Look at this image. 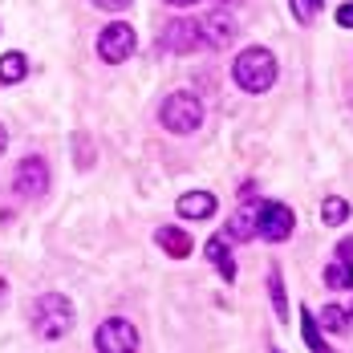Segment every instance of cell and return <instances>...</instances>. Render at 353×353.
Wrapping results in <instances>:
<instances>
[{"label":"cell","mask_w":353,"mask_h":353,"mask_svg":"<svg viewBox=\"0 0 353 353\" xmlns=\"http://www.w3.org/2000/svg\"><path fill=\"white\" fill-rule=\"evenodd\" d=\"M325 284L329 288H341V292H353V236H345L337 252H333V260L325 264Z\"/></svg>","instance_id":"cell-8"},{"label":"cell","mask_w":353,"mask_h":353,"mask_svg":"<svg viewBox=\"0 0 353 353\" xmlns=\"http://www.w3.org/2000/svg\"><path fill=\"white\" fill-rule=\"evenodd\" d=\"M167 53H195L199 45H203V37H199V21H187V17H179L171 21L167 29H163V41H159Z\"/></svg>","instance_id":"cell-9"},{"label":"cell","mask_w":353,"mask_h":353,"mask_svg":"<svg viewBox=\"0 0 353 353\" xmlns=\"http://www.w3.org/2000/svg\"><path fill=\"white\" fill-rule=\"evenodd\" d=\"M154 244L163 248L171 260H187V256H191V248H195V240H191L183 228H159V232H154Z\"/></svg>","instance_id":"cell-14"},{"label":"cell","mask_w":353,"mask_h":353,"mask_svg":"<svg viewBox=\"0 0 353 353\" xmlns=\"http://www.w3.org/2000/svg\"><path fill=\"white\" fill-rule=\"evenodd\" d=\"M4 146H8V130L0 126V154H4Z\"/></svg>","instance_id":"cell-24"},{"label":"cell","mask_w":353,"mask_h":353,"mask_svg":"<svg viewBox=\"0 0 353 353\" xmlns=\"http://www.w3.org/2000/svg\"><path fill=\"white\" fill-rule=\"evenodd\" d=\"M232 77H236V85H240L244 94H264V90H272V85H276V57H272V49H264V45L244 49V53L232 61Z\"/></svg>","instance_id":"cell-1"},{"label":"cell","mask_w":353,"mask_h":353,"mask_svg":"<svg viewBox=\"0 0 353 353\" xmlns=\"http://www.w3.org/2000/svg\"><path fill=\"white\" fill-rule=\"evenodd\" d=\"M25 73H29V57L25 53H4L0 57V85H17V81H25Z\"/></svg>","instance_id":"cell-16"},{"label":"cell","mask_w":353,"mask_h":353,"mask_svg":"<svg viewBox=\"0 0 353 353\" xmlns=\"http://www.w3.org/2000/svg\"><path fill=\"white\" fill-rule=\"evenodd\" d=\"M321 4H325V0H288V8H292V17H296L301 25H313V21H317Z\"/></svg>","instance_id":"cell-20"},{"label":"cell","mask_w":353,"mask_h":353,"mask_svg":"<svg viewBox=\"0 0 353 353\" xmlns=\"http://www.w3.org/2000/svg\"><path fill=\"white\" fill-rule=\"evenodd\" d=\"M73 305L65 292H41L33 305V329L37 337H45V341H61L65 333L73 329Z\"/></svg>","instance_id":"cell-2"},{"label":"cell","mask_w":353,"mask_h":353,"mask_svg":"<svg viewBox=\"0 0 353 353\" xmlns=\"http://www.w3.org/2000/svg\"><path fill=\"white\" fill-rule=\"evenodd\" d=\"M268 353H284V350H276V345H272V350H268Z\"/></svg>","instance_id":"cell-27"},{"label":"cell","mask_w":353,"mask_h":353,"mask_svg":"<svg viewBox=\"0 0 353 353\" xmlns=\"http://www.w3.org/2000/svg\"><path fill=\"white\" fill-rule=\"evenodd\" d=\"M345 313H350V321H353V301H350V309H345Z\"/></svg>","instance_id":"cell-26"},{"label":"cell","mask_w":353,"mask_h":353,"mask_svg":"<svg viewBox=\"0 0 353 353\" xmlns=\"http://www.w3.org/2000/svg\"><path fill=\"white\" fill-rule=\"evenodd\" d=\"M337 25H341V29H353V0H345V4L337 8Z\"/></svg>","instance_id":"cell-22"},{"label":"cell","mask_w":353,"mask_h":353,"mask_svg":"<svg viewBox=\"0 0 353 353\" xmlns=\"http://www.w3.org/2000/svg\"><path fill=\"white\" fill-rule=\"evenodd\" d=\"M268 296H272V309H276V317L288 321V292H284V276H281V268H276V264L268 268Z\"/></svg>","instance_id":"cell-17"},{"label":"cell","mask_w":353,"mask_h":353,"mask_svg":"<svg viewBox=\"0 0 353 353\" xmlns=\"http://www.w3.org/2000/svg\"><path fill=\"white\" fill-rule=\"evenodd\" d=\"M256 212H260V199L256 195H244V203H240V212L228 219V228H223V240H256Z\"/></svg>","instance_id":"cell-11"},{"label":"cell","mask_w":353,"mask_h":353,"mask_svg":"<svg viewBox=\"0 0 353 353\" xmlns=\"http://www.w3.org/2000/svg\"><path fill=\"white\" fill-rule=\"evenodd\" d=\"M301 333H305L309 353H337L325 337H321V325H317V317H313V309H309V305H301Z\"/></svg>","instance_id":"cell-15"},{"label":"cell","mask_w":353,"mask_h":353,"mask_svg":"<svg viewBox=\"0 0 353 353\" xmlns=\"http://www.w3.org/2000/svg\"><path fill=\"white\" fill-rule=\"evenodd\" d=\"M94 8H106V12H122V8H130L134 0H90Z\"/></svg>","instance_id":"cell-21"},{"label":"cell","mask_w":353,"mask_h":353,"mask_svg":"<svg viewBox=\"0 0 353 353\" xmlns=\"http://www.w3.org/2000/svg\"><path fill=\"white\" fill-rule=\"evenodd\" d=\"M167 4H175V8H187V4H199V0H167Z\"/></svg>","instance_id":"cell-23"},{"label":"cell","mask_w":353,"mask_h":353,"mask_svg":"<svg viewBox=\"0 0 353 353\" xmlns=\"http://www.w3.org/2000/svg\"><path fill=\"white\" fill-rule=\"evenodd\" d=\"M159 122H163V130H171V134H195V130L203 126V102H199L195 94H187V90L167 94V102L159 106Z\"/></svg>","instance_id":"cell-3"},{"label":"cell","mask_w":353,"mask_h":353,"mask_svg":"<svg viewBox=\"0 0 353 353\" xmlns=\"http://www.w3.org/2000/svg\"><path fill=\"white\" fill-rule=\"evenodd\" d=\"M292 232H296V215H292V208L281 203V199H260V212H256V236L268 240V244H284Z\"/></svg>","instance_id":"cell-4"},{"label":"cell","mask_w":353,"mask_h":353,"mask_svg":"<svg viewBox=\"0 0 353 353\" xmlns=\"http://www.w3.org/2000/svg\"><path fill=\"white\" fill-rule=\"evenodd\" d=\"M134 45H139L134 25L114 21V25H106V29H102V37H98V57H102L106 65H122V61L134 53Z\"/></svg>","instance_id":"cell-7"},{"label":"cell","mask_w":353,"mask_h":353,"mask_svg":"<svg viewBox=\"0 0 353 353\" xmlns=\"http://www.w3.org/2000/svg\"><path fill=\"white\" fill-rule=\"evenodd\" d=\"M94 350L98 353H139V329L126 317H106L94 333Z\"/></svg>","instance_id":"cell-5"},{"label":"cell","mask_w":353,"mask_h":353,"mask_svg":"<svg viewBox=\"0 0 353 353\" xmlns=\"http://www.w3.org/2000/svg\"><path fill=\"white\" fill-rule=\"evenodd\" d=\"M12 191H17L21 199H41V195H49V163H45L41 154L21 159L17 171H12Z\"/></svg>","instance_id":"cell-6"},{"label":"cell","mask_w":353,"mask_h":353,"mask_svg":"<svg viewBox=\"0 0 353 353\" xmlns=\"http://www.w3.org/2000/svg\"><path fill=\"white\" fill-rule=\"evenodd\" d=\"M4 292H8V284H4V281H0V296H4Z\"/></svg>","instance_id":"cell-25"},{"label":"cell","mask_w":353,"mask_h":353,"mask_svg":"<svg viewBox=\"0 0 353 353\" xmlns=\"http://www.w3.org/2000/svg\"><path fill=\"white\" fill-rule=\"evenodd\" d=\"M317 325L341 337V333H350V313H345L341 305H325V309H321V317H317Z\"/></svg>","instance_id":"cell-18"},{"label":"cell","mask_w":353,"mask_h":353,"mask_svg":"<svg viewBox=\"0 0 353 353\" xmlns=\"http://www.w3.org/2000/svg\"><path fill=\"white\" fill-rule=\"evenodd\" d=\"M236 33H240L236 17H232V12H223V8H215V12H208V17L199 21V37H203V45H212V49L232 45V37H236Z\"/></svg>","instance_id":"cell-10"},{"label":"cell","mask_w":353,"mask_h":353,"mask_svg":"<svg viewBox=\"0 0 353 353\" xmlns=\"http://www.w3.org/2000/svg\"><path fill=\"white\" fill-rule=\"evenodd\" d=\"M215 195L212 191H187V195H179V215L183 219H212L215 215Z\"/></svg>","instance_id":"cell-12"},{"label":"cell","mask_w":353,"mask_h":353,"mask_svg":"<svg viewBox=\"0 0 353 353\" xmlns=\"http://www.w3.org/2000/svg\"><path fill=\"white\" fill-rule=\"evenodd\" d=\"M350 219V203L341 199V195H329L325 203H321V223H329V228H341Z\"/></svg>","instance_id":"cell-19"},{"label":"cell","mask_w":353,"mask_h":353,"mask_svg":"<svg viewBox=\"0 0 353 353\" xmlns=\"http://www.w3.org/2000/svg\"><path fill=\"white\" fill-rule=\"evenodd\" d=\"M203 256L212 260V268L223 276V281L236 284V260H232V252H228V240H223V236H212V240L203 244Z\"/></svg>","instance_id":"cell-13"}]
</instances>
